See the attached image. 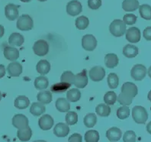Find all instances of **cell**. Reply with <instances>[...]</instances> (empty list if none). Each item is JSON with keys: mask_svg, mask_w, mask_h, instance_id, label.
<instances>
[{"mask_svg": "<svg viewBox=\"0 0 151 142\" xmlns=\"http://www.w3.org/2000/svg\"><path fill=\"white\" fill-rule=\"evenodd\" d=\"M83 122L87 128H93L97 122V117L94 113H89L84 117Z\"/></svg>", "mask_w": 151, "mask_h": 142, "instance_id": "34", "label": "cell"}, {"mask_svg": "<svg viewBox=\"0 0 151 142\" xmlns=\"http://www.w3.org/2000/svg\"><path fill=\"white\" fill-rule=\"evenodd\" d=\"M147 131L149 134L151 135V122H150L147 125Z\"/></svg>", "mask_w": 151, "mask_h": 142, "instance_id": "50", "label": "cell"}, {"mask_svg": "<svg viewBox=\"0 0 151 142\" xmlns=\"http://www.w3.org/2000/svg\"><path fill=\"white\" fill-rule=\"evenodd\" d=\"M24 41V37L21 34L14 32L9 37V44L12 46H22Z\"/></svg>", "mask_w": 151, "mask_h": 142, "instance_id": "21", "label": "cell"}, {"mask_svg": "<svg viewBox=\"0 0 151 142\" xmlns=\"http://www.w3.org/2000/svg\"><path fill=\"white\" fill-rule=\"evenodd\" d=\"M45 111H46V108L41 102H33L31 108H30V112L32 113L34 116H39V115H41L43 113L45 112Z\"/></svg>", "mask_w": 151, "mask_h": 142, "instance_id": "22", "label": "cell"}, {"mask_svg": "<svg viewBox=\"0 0 151 142\" xmlns=\"http://www.w3.org/2000/svg\"><path fill=\"white\" fill-rule=\"evenodd\" d=\"M50 63L47 60H41L36 66V70L38 74L44 76L50 72Z\"/></svg>", "mask_w": 151, "mask_h": 142, "instance_id": "19", "label": "cell"}, {"mask_svg": "<svg viewBox=\"0 0 151 142\" xmlns=\"http://www.w3.org/2000/svg\"><path fill=\"white\" fill-rule=\"evenodd\" d=\"M74 76H75V75L71 71H65L61 75L60 81L72 85V84H73Z\"/></svg>", "mask_w": 151, "mask_h": 142, "instance_id": "40", "label": "cell"}, {"mask_svg": "<svg viewBox=\"0 0 151 142\" xmlns=\"http://www.w3.org/2000/svg\"><path fill=\"white\" fill-rule=\"evenodd\" d=\"M108 84L111 89H116L119 84V78L118 75L114 73H111L108 76Z\"/></svg>", "mask_w": 151, "mask_h": 142, "instance_id": "36", "label": "cell"}, {"mask_svg": "<svg viewBox=\"0 0 151 142\" xmlns=\"http://www.w3.org/2000/svg\"><path fill=\"white\" fill-rule=\"evenodd\" d=\"M70 133V128L66 124L60 123L57 124L54 128V134L58 138H64L69 135Z\"/></svg>", "mask_w": 151, "mask_h": 142, "instance_id": "16", "label": "cell"}, {"mask_svg": "<svg viewBox=\"0 0 151 142\" xmlns=\"http://www.w3.org/2000/svg\"><path fill=\"white\" fill-rule=\"evenodd\" d=\"M141 34L139 28L131 27L126 32V39L130 43H137L140 41Z\"/></svg>", "mask_w": 151, "mask_h": 142, "instance_id": "12", "label": "cell"}, {"mask_svg": "<svg viewBox=\"0 0 151 142\" xmlns=\"http://www.w3.org/2000/svg\"><path fill=\"white\" fill-rule=\"evenodd\" d=\"M136 138L137 135L134 131H127L124 134L123 141L124 142H134Z\"/></svg>", "mask_w": 151, "mask_h": 142, "instance_id": "43", "label": "cell"}, {"mask_svg": "<svg viewBox=\"0 0 151 142\" xmlns=\"http://www.w3.org/2000/svg\"><path fill=\"white\" fill-rule=\"evenodd\" d=\"M4 56L9 61H15L19 59V51L13 47H6L4 48Z\"/></svg>", "mask_w": 151, "mask_h": 142, "instance_id": "17", "label": "cell"}, {"mask_svg": "<svg viewBox=\"0 0 151 142\" xmlns=\"http://www.w3.org/2000/svg\"><path fill=\"white\" fill-rule=\"evenodd\" d=\"M147 73H148V76H149L151 78V66L150 67L149 69H148V72Z\"/></svg>", "mask_w": 151, "mask_h": 142, "instance_id": "52", "label": "cell"}, {"mask_svg": "<svg viewBox=\"0 0 151 142\" xmlns=\"http://www.w3.org/2000/svg\"><path fill=\"white\" fill-rule=\"evenodd\" d=\"M139 2L137 0H124L122 9L125 12H134L139 9Z\"/></svg>", "mask_w": 151, "mask_h": 142, "instance_id": "23", "label": "cell"}, {"mask_svg": "<svg viewBox=\"0 0 151 142\" xmlns=\"http://www.w3.org/2000/svg\"><path fill=\"white\" fill-rule=\"evenodd\" d=\"M54 122V119L50 115H44L43 116L39 118L38 125L41 129L44 131H47L53 127Z\"/></svg>", "mask_w": 151, "mask_h": 142, "instance_id": "13", "label": "cell"}, {"mask_svg": "<svg viewBox=\"0 0 151 142\" xmlns=\"http://www.w3.org/2000/svg\"><path fill=\"white\" fill-rule=\"evenodd\" d=\"M37 99L43 104H49L52 101L51 92L50 91H41L37 94Z\"/></svg>", "mask_w": 151, "mask_h": 142, "instance_id": "32", "label": "cell"}, {"mask_svg": "<svg viewBox=\"0 0 151 142\" xmlns=\"http://www.w3.org/2000/svg\"><path fill=\"white\" fill-rule=\"evenodd\" d=\"M99 138V133L96 130H89L85 134V141L86 142H98Z\"/></svg>", "mask_w": 151, "mask_h": 142, "instance_id": "33", "label": "cell"}, {"mask_svg": "<svg viewBox=\"0 0 151 142\" xmlns=\"http://www.w3.org/2000/svg\"><path fill=\"white\" fill-rule=\"evenodd\" d=\"M83 11V6L78 0H72L66 5V12L70 16L79 15Z\"/></svg>", "mask_w": 151, "mask_h": 142, "instance_id": "6", "label": "cell"}, {"mask_svg": "<svg viewBox=\"0 0 151 142\" xmlns=\"http://www.w3.org/2000/svg\"><path fill=\"white\" fill-rule=\"evenodd\" d=\"M6 75V68L4 65L0 64V79Z\"/></svg>", "mask_w": 151, "mask_h": 142, "instance_id": "48", "label": "cell"}, {"mask_svg": "<svg viewBox=\"0 0 151 142\" xmlns=\"http://www.w3.org/2000/svg\"><path fill=\"white\" fill-rule=\"evenodd\" d=\"M139 12L142 19L151 20V6L147 4H144L139 7Z\"/></svg>", "mask_w": 151, "mask_h": 142, "instance_id": "30", "label": "cell"}, {"mask_svg": "<svg viewBox=\"0 0 151 142\" xmlns=\"http://www.w3.org/2000/svg\"><path fill=\"white\" fill-rule=\"evenodd\" d=\"M33 50L36 55L39 57H44L49 52V45L44 40H38L35 43Z\"/></svg>", "mask_w": 151, "mask_h": 142, "instance_id": "5", "label": "cell"}, {"mask_svg": "<svg viewBox=\"0 0 151 142\" xmlns=\"http://www.w3.org/2000/svg\"><path fill=\"white\" fill-rule=\"evenodd\" d=\"M57 109L60 112H67L70 109V101L64 98H59L55 102Z\"/></svg>", "mask_w": 151, "mask_h": 142, "instance_id": "20", "label": "cell"}, {"mask_svg": "<svg viewBox=\"0 0 151 142\" xmlns=\"http://www.w3.org/2000/svg\"><path fill=\"white\" fill-rule=\"evenodd\" d=\"M68 141L70 142H82L83 138H82L81 135L76 133V134H73V135H72L69 138Z\"/></svg>", "mask_w": 151, "mask_h": 142, "instance_id": "46", "label": "cell"}, {"mask_svg": "<svg viewBox=\"0 0 151 142\" xmlns=\"http://www.w3.org/2000/svg\"><path fill=\"white\" fill-rule=\"evenodd\" d=\"M101 6V0H88V6L89 9L96 10Z\"/></svg>", "mask_w": 151, "mask_h": 142, "instance_id": "45", "label": "cell"}, {"mask_svg": "<svg viewBox=\"0 0 151 142\" xmlns=\"http://www.w3.org/2000/svg\"><path fill=\"white\" fill-rule=\"evenodd\" d=\"M28 118L22 114H17L14 115L12 118V125L13 126L18 129H23L28 126Z\"/></svg>", "mask_w": 151, "mask_h": 142, "instance_id": "9", "label": "cell"}, {"mask_svg": "<svg viewBox=\"0 0 151 142\" xmlns=\"http://www.w3.org/2000/svg\"><path fill=\"white\" fill-rule=\"evenodd\" d=\"M96 112L101 117H108L111 113V108L107 104H99L96 106Z\"/></svg>", "mask_w": 151, "mask_h": 142, "instance_id": "29", "label": "cell"}, {"mask_svg": "<svg viewBox=\"0 0 151 142\" xmlns=\"http://www.w3.org/2000/svg\"><path fill=\"white\" fill-rule=\"evenodd\" d=\"M138 48L131 44H127L123 48V54L127 58H134L138 54Z\"/></svg>", "mask_w": 151, "mask_h": 142, "instance_id": "24", "label": "cell"}, {"mask_svg": "<svg viewBox=\"0 0 151 142\" xmlns=\"http://www.w3.org/2000/svg\"><path fill=\"white\" fill-rule=\"evenodd\" d=\"M65 120H66V124L69 125H76L78 122L77 113L75 112H73V111L69 112H67V114L66 115Z\"/></svg>", "mask_w": 151, "mask_h": 142, "instance_id": "39", "label": "cell"}, {"mask_svg": "<svg viewBox=\"0 0 151 142\" xmlns=\"http://www.w3.org/2000/svg\"><path fill=\"white\" fill-rule=\"evenodd\" d=\"M38 1H40V2H45L47 0H38Z\"/></svg>", "mask_w": 151, "mask_h": 142, "instance_id": "55", "label": "cell"}, {"mask_svg": "<svg viewBox=\"0 0 151 142\" xmlns=\"http://www.w3.org/2000/svg\"><path fill=\"white\" fill-rule=\"evenodd\" d=\"M122 136V131L117 127L111 128L106 132V137L110 141H118L121 139Z\"/></svg>", "mask_w": 151, "mask_h": 142, "instance_id": "18", "label": "cell"}, {"mask_svg": "<svg viewBox=\"0 0 151 142\" xmlns=\"http://www.w3.org/2000/svg\"><path fill=\"white\" fill-rule=\"evenodd\" d=\"M15 107L19 109H24L28 108L30 105L29 99L25 96H18L15 100Z\"/></svg>", "mask_w": 151, "mask_h": 142, "instance_id": "27", "label": "cell"}, {"mask_svg": "<svg viewBox=\"0 0 151 142\" xmlns=\"http://www.w3.org/2000/svg\"><path fill=\"white\" fill-rule=\"evenodd\" d=\"M109 31L114 37H122L126 33V24L121 19H115L111 23Z\"/></svg>", "mask_w": 151, "mask_h": 142, "instance_id": "1", "label": "cell"}, {"mask_svg": "<svg viewBox=\"0 0 151 142\" xmlns=\"http://www.w3.org/2000/svg\"><path fill=\"white\" fill-rule=\"evenodd\" d=\"M17 136H18L19 140L22 141H28L32 136V128L29 126H28L23 129H19V131L17 132Z\"/></svg>", "mask_w": 151, "mask_h": 142, "instance_id": "26", "label": "cell"}, {"mask_svg": "<svg viewBox=\"0 0 151 142\" xmlns=\"http://www.w3.org/2000/svg\"><path fill=\"white\" fill-rule=\"evenodd\" d=\"M143 36L147 41H151V27H147L144 29Z\"/></svg>", "mask_w": 151, "mask_h": 142, "instance_id": "47", "label": "cell"}, {"mask_svg": "<svg viewBox=\"0 0 151 142\" xmlns=\"http://www.w3.org/2000/svg\"><path fill=\"white\" fill-rule=\"evenodd\" d=\"M5 15L8 20L14 21L19 17V6L9 3L5 8Z\"/></svg>", "mask_w": 151, "mask_h": 142, "instance_id": "11", "label": "cell"}, {"mask_svg": "<svg viewBox=\"0 0 151 142\" xmlns=\"http://www.w3.org/2000/svg\"><path fill=\"white\" fill-rule=\"evenodd\" d=\"M82 46L87 51H92L97 46V40L92 35H86L82 39Z\"/></svg>", "mask_w": 151, "mask_h": 142, "instance_id": "7", "label": "cell"}, {"mask_svg": "<svg viewBox=\"0 0 151 142\" xmlns=\"http://www.w3.org/2000/svg\"><path fill=\"white\" fill-rule=\"evenodd\" d=\"M4 33H5V29H4V27L0 25V37H2L4 35Z\"/></svg>", "mask_w": 151, "mask_h": 142, "instance_id": "49", "label": "cell"}, {"mask_svg": "<svg viewBox=\"0 0 151 142\" xmlns=\"http://www.w3.org/2000/svg\"><path fill=\"white\" fill-rule=\"evenodd\" d=\"M88 75L93 82H99L105 78V70L101 66H96L89 70Z\"/></svg>", "mask_w": 151, "mask_h": 142, "instance_id": "8", "label": "cell"}, {"mask_svg": "<svg viewBox=\"0 0 151 142\" xmlns=\"http://www.w3.org/2000/svg\"><path fill=\"white\" fill-rule=\"evenodd\" d=\"M132 117L137 124H145L148 118V112L145 108L137 105L132 109Z\"/></svg>", "mask_w": 151, "mask_h": 142, "instance_id": "2", "label": "cell"}, {"mask_svg": "<svg viewBox=\"0 0 151 142\" xmlns=\"http://www.w3.org/2000/svg\"><path fill=\"white\" fill-rule=\"evenodd\" d=\"M70 84L68 83H63L61 82L60 83H57V84H54V86H52L51 87V91L54 92H62L66 91L69 87H70Z\"/></svg>", "mask_w": 151, "mask_h": 142, "instance_id": "41", "label": "cell"}, {"mask_svg": "<svg viewBox=\"0 0 151 142\" xmlns=\"http://www.w3.org/2000/svg\"><path fill=\"white\" fill-rule=\"evenodd\" d=\"M20 1L22 2H29L30 1H32V0H20Z\"/></svg>", "mask_w": 151, "mask_h": 142, "instance_id": "53", "label": "cell"}, {"mask_svg": "<svg viewBox=\"0 0 151 142\" xmlns=\"http://www.w3.org/2000/svg\"><path fill=\"white\" fill-rule=\"evenodd\" d=\"M17 28L21 31H30L34 27V22L32 17L28 15H22L17 21Z\"/></svg>", "mask_w": 151, "mask_h": 142, "instance_id": "3", "label": "cell"}, {"mask_svg": "<svg viewBox=\"0 0 151 142\" xmlns=\"http://www.w3.org/2000/svg\"><path fill=\"white\" fill-rule=\"evenodd\" d=\"M137 20V17L134 14H126L124 15L123 21L126 25H132L135 24Z\"/></svg>", "mask_w": 151, "mask_h": 142, "instance_id": "44", "label": "cell"}, {"mask_svg": "<svg viewBox=\"0 0 151 142\" xmlns=\"http://www.w3.org/2000/svg\"><path fill=\"white\" fill-rule=\"evenodd\" d=\"M117 95L116 93L113 91H109V92H106V94L104 96V101H105V104H107L109 105H112L115 103V102L117 101Z\"/></svg>", "mask_w": 151, "mask_h": 142, "instance_id": "38", "label": "cell"}, {"mask_svg": "<svg viewBox=\"0 0 151 142\" xmlns=\"http://www.w3.org/2000/svg\"><path fill=\"white\" fill-rule=\"evenodd\" d=\"M89 20L87 17L80 16L76 19V27L79 30H85L88 26Z\"/></svg>", "mask_w": 151, "mask_h": 142, "instance_id": "35", "label": "cell"}, {"mask_svg": "<svg viewBox=\"0 0 151 142\" xmlns=\"http://www.w3.org/2000/svg\"><path fill=\"white\" fill-rule=\"evenodd\" d=\"M48 85H49V81H48V79L46 76L41 75V76H38L35 79V86L38 90L45 89L47 88Z\"/></svg>", "mask_w": 151, "mask_h": 142, "instance_id": "28", "label": "cell"}, {"mask_svg": "<svg viewBox=\"0 0 151 142\" xmlns=\"http://www.w3.org/2000/svg\"><path fill=\"white\" fill-rule=\"evenodd\" d=\"M117 116L121 120L126 119L130 116V109L127 105H124L117 110Z\"/></svg>", "mask_w": 151, "mask_h": 142, "instance_id": "37", "label": "cell"}, {"mask_svg": "<svg viewBox=\"0 0 151 142\" xmlns=\"http://www.w3.org/2000/svg\"><path fill=\"white\" fill-rule=\"evenodd\" d=\"M147 68L142 64H136L133 66L131 71V75L132 78L136 81H141L145 78L147 75Z\"/></svg>", "mask_w": 151, "mask_h": 142, "instance_id": "4", "label": "cell"}, {"mask_svg": "<svg viewBox=\"0 0 151 142\" xmlns=\"http://www.w3.org/2000/svg\"><path fill=\"white\" fill-rule=\"evenodd\" d=\"M2 99V94H1V92H0V101Z\"/></svg>", "mask_w": 151, "mask_h": 142, "instance_id": "54", "label": "cell"}, {"mask_svg": "<svg viewBox=\"0 0 151 142\" xmlns=\"http://www.w3.org/2000/svg\"><path fill=\"white\" fill-rule=\"evenodd\" d=\"M66 98L72 102H78L81 98V92L78 89H71L66 93Z\"/></svg>", "mask_w": 151, "mask_h": 142, "instance_id": "31", "label": "cell"}, {"mask_svg": "<svg viewBox=\"0 0 151 142\" xmlns=\"http://www.w3.org/2000/svg\"><path fill=\"white\" fill-rule=\"evenodd\" d=\"M147 99H148V100H150V101L151 102V90L149 92H148V95H147Z\"/></svg>", "mask_w": 151, "mask_h": 142, "instance_id": "51", "label": "cell"}, {"mask_svg": "<svg viewBox=\"0 0 151 142\" xmlns=\"http://www.w3.org/2000/svg\"><path fill=\"white\" fill-rule=\"evenodd\" d=\"M118 62H119V60L116 54H108L105 55V63L108 68H114L115 66H118Z\"/></svg>", "mask_w": 151, "mask_h": 142, "instance_id": "25", "label": "cell"}, {"mask_svg": "<svg viewBox=\"0 0 151 142\" xmlns=\"http://www.w3.org/2000/svg\"><path fill=\"white\" fill-rule=\"evenodd\" d=\"M73 84L79 89L85 88L88 84V76L86 70H83L81 73L76 74L74 76Z\"/></svg>", "mask_w": 151, "mask_h": 142, "instance_id": "10", "label": "cell"}, {"mask_svg": "<svg viewBox=\"0 0 151 142\" xmlns=\"http://www.w3.org/2000/svg\"><path fill=\"white\" fill-rule=\"evenodd\" d=\"M7 71L8 74H9V76H12V77H18L22 73V64L19 62L13 61L8 65Z\"/></svg>", "mask_w": 151, "mask_h": 142, "instance_id": "15", "label": "cell"}, {"mask_svg": "<svg viewBox=\"0 0 151 142\" xmlns=\"http://www.w3.org/2000/svg\"><path fill=\"white\" fill-rule=\"evenodd\" d=\"M133 98L131 96L124 94L123 92H121L118 96V101L122 105H130L132 103Z\"/></svg>", "mask_w": 151, "mask_h": 142, "instance_id": "42", "label": "cell"}, {"mask_svg": "<svg viewBox=\"0 0 151 142\" xmlns=\"http://www.w3.org/2000/svg\"><path fill=\"white\" fill-rule=\"evenodd\" d=\"M122 92L127 96H131L132 98H134L135 96L138 93V89L137 86L134 83H131V82H127L124 83L122 86Z\"/></svg>", "mask_w": 151, "mask_h": 142, "instance_id": "14", "label": "cell"}]
</instances>
